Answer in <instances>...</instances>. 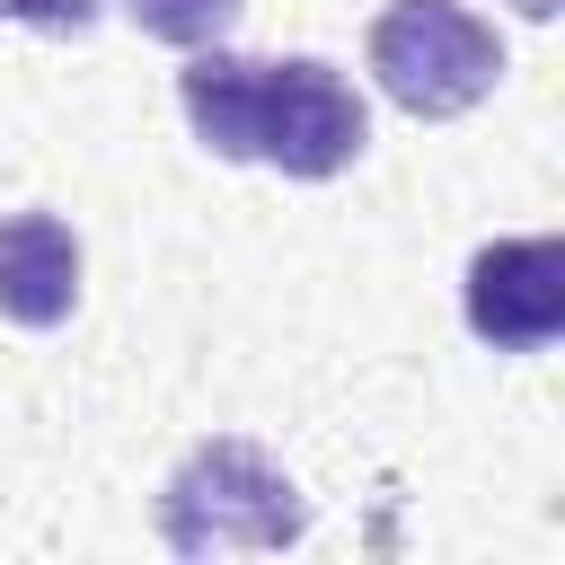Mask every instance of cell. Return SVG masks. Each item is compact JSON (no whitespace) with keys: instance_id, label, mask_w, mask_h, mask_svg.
<instances>
[{"instance_id":"6da1fadb","label":"cell","mask_w":565,"mask_h":565,"mask_svg":"<svg viewBox=\"0 0 565 565\" xmlns=\"http://www.w3.org/2000/svg\"><path fill=\"white\" fill-rule=\"evenodd\" d=\"M177 106H185V124L212 159H256V168H282L300 185H327L371 150L362 88L318 53L247 62V53L194 44L185 71H177Z\"/></svg>"},{"instance_id":"7a4b0ae2","label":"cell","mask_w":565,"mask_h":565,"mask_svg":"<svg viewBox=\"0 0 565 565\" xmlns=\"http://www.w3.org/2000/svg\"><path fill=\"white\" fill-rule=\"evenodd\" d=\"M300 530H309L300 486L247 433L194 441L159 486V539L177 556H265V547H291Z\"/></svg>"},{"instance_id":"3957f363","label":"cell","mask_w":565,"mask_h":565,"mask_svg":"<svg viewBox=\"0 0 565 565\" xmlns=\"http://www.w3.org/2000/svg\"><path fill=\"white\" fill-rule=\"evenodd\" d=\"M362 53H371L380 97L406 106L415 124H450V115L486 106L494 79H503V35L468 0H388L371 18Z\"/></svg>"},{"instance_id":"277c9868","label":"cell","mask_w":565,"mask_h":565,"mask_svg":"<svg viewBox=\"0 0 565 565\" xmlns=\"http://www.w3.org/2000/svg\"><path fill=\"white\" fill-rule=\"evenodd\" d=\"M468 335L494 353H539L565 335V238H494L459 282Z\"/></svg>"},{"instance_id":"5b68a950","label":"cell","mask_w":565,"mask_h":565,"mask_svg":"<svg viewBox=\"0 0 565 565\" xmlns=\"http://www.w3.org/2000/svg\"><path fill=\"white\" fill-rule=\"evenodd\" d=\"M79 309V238L62 212H9L0 221V318L9 327H62Z\"/></svg>"},{"instance_id":"8992f818","label":"cell","mask_w":565,"mask_h":565,"mask_svg":"<svg viewBox=\"0 0 565 565\" xmlns=\"http://www.w3.org/2000/svg\"><path fill=\"white\" fill-rule=\"evenodd\" d=\"M238 9H247V0H124V18H132L141 35H159V44H177V53L221 44V35L238 26Z\"/></svg>"},{"instance_id":"52a82bcc","label":"cell","mask_w":565,"mask_h":565,"mask_svg":"<svg viewBox=\"0 0 565 565\" xmlns=\"http://www.w3.org/2000/svg\"><path fill=\"white\" fill-rule=\"evenodd\" d=\"M0 18H18L35 35H88L97 26V0H0Z\"/></svg>"},{"instance_id":"ba28073f","label":"cell","mask_w":565,"mask_h":565,"mask_svg":"<svg viewBox=\"0 0 565 565\" xmlns=\"http://www.w3.org/2000/svg\"><path fill=\"white\" fill-rule=\"evenodd\" d=\"M512 9H521V18H556V0H512Z\"/></svg>"}]
</instances>
